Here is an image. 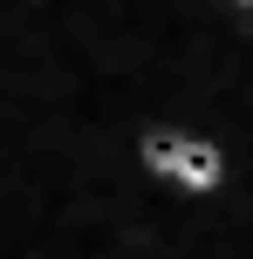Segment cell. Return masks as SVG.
Instances as JSON below:
<instances>
[{"label": "cell", "mask_w": 253, "mask_h": 259, "mask_svg": "<svg viewBox=\"0 0 253 259\" xmlns=\"http://www.w3.org/2000/svg\"><path fill=\"white\" fill-rule=\"evenodd\" d=\"M226 7H233V14H246V21H253V0H226Z\"/></svg>", "instance_id": "1"}]
</instances>
